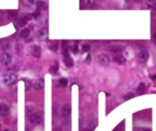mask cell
I'll return each mask as SVG.
<instances>
[{
	"instance_id": "cell-22",
	"label": "cell",
	"mask_w": 156,
	"mask_h": 131,
	"mask_svg": "<svg viewBox=\"0 0 156 131\" xmlns=\"http://www.w3.org/2000/svg\"><path fill=\"white\" fill-rule=\"evenodd\" d=\"M40 15H41V10H39L38 8H37V9H36V11L33 13L32 16H33L34 18H38V17L40 16Z\"/></svg>"
},
{
	"instance_id": "cell-19",
	"label": "cell",
	"mask_w": 156,
	"mask_h": 131,
	"mask_svg": "<svg viewBox=\"0 0 156 131\" xmlns=\"http://www.w3.org/2000/svg\"><path fill=\"white\" fill-rule=\"evenodd\" d=\"M49 49L52 50V51H57L58 50V44L57 41H51L49 46H48Z\"/></svg>"
},
{
	"instance_id": "cell-26",
	"label": "cell",
	"mask_w": 156,
	"mask_h": 131,
	"mask_svg": "<svg viewBox=\"0 0 156 131\" xmlns=\"http://www.w3.org/2000/svg\"><path fill=\"white\" fill-rule=\"evenodd\" d=\"M24 82H25V87H26V89H29V87H30V83L29 81H27V79H24Z\"/></svg>"
},
{
	"instance_id": "cell-28",
	"label": "cell",
	"mask_w": 156,
	"mask_h": 131,
	"mask_svg": "<svg viewBox=\"0 0 156 131\" xmlns=\"http://www.w3.org/2000/svg\"><path fill=\"white\" fill-rule=\"evenodd\" d=\"M37 1H38V0H28V2H29L30 4H37Z\"/></svg>"
},
{
	"instance_id": "cell-5",
	"label": "cell",
	"mask_w": 156,
	"mask_h": 131,
	"mask_svg": "<svg viewBox=\"0 0 156 131\" xmlns=\"http://www.w3.org/2000/svg\"><path fill=\"white\" fill-rule=\"evenodd\" d=\"M0 60H1V62H2V64H3V65H5V66H8V65H10V64H11V62H12V56H11L9 53L5 52V53H3V54L1 55V57H0Z\"/></svg>"
},
{
	"instance_id": "cell-20",
	"label": "cell",
	"mask_w": 156,
	"mask_h": 131,
	"mask_svg": "<svg viewBox=\"0 0 156 131\" xmlns=\"http://www.w3.org/2000/svg\"><path fill=\"white\" fill-rule=\"evenodd\" d=\"M8 14H9V17H10L11 19L16 18V17L17 16V11H16V10H10V11L8 12Z\"/></svg>"
},
{
	"instance_id": "cell-31",
	"label": "cell",
	"mask_w": 156,
	"mask_h": 131,
	"mask_svg": "<svg viewBox=\"0 0 156 131\" xmlns=\"http://www.w3.org/2000/svg\"><path fill=\"white\" fill-rule=\"evenodd\" d=\"M143 131H152L151 129H143Z\"/></svg>"
},
{
	"instance_id": "cell-33",
	"label": "cell",
	"mask_w": 156,
	"mask_h": 131,
	"mask_svg": "<svg viewBox=\"0 0 156 131\" xmlns=\"http://www.w3.org/2000/svg\"><path fill=\"white\" fill-rule=\"evenodd\" d=\"M155 45H156V42H155Z\"/></svg>"
},
{
	"instance_id": "cell-9",
	"label": "cell",
	"mask_w": 156,
	"mask_h": 131,
	"mask_svg": "<svg viewBox=\"0 0 156 131\" xmlns=\"http://www.w3.org/2000/svg\"><path fill=\"white\" fill-rule=\"evenodd\" d=\"M61 113H62V116L63 117H69L71 113V106L69 104H66L62 107V109H61Z\"/></svg>"
},
{
	"instance_id": "cell-10",
	"label": "cell",
	"mask_w": 156,
	"mask_h": 131,
	"mask_svg": "<svg viewBox=\"0 0 156 131\" xmlns=\"http://www.w3.org/2000/svg\"><path fill=\"white\" fill-rule=\"evenodd\" d=\"M31 53L33 57H35L36 58H39L41 57V48L38 46H33L31 48Z\"/></svg>"
},
{
	"instance_id": "cell-24",
	"label": "cell",
	"mask_w": 156,
	"mask_h": 131,
	"mask_svg": "<svg viewBox=\"0 0 156 131\" xmlns=\"http://www.w3.org/2000/svg\"><path fill=\"white\" fill-rule=\"evenodd\" d=\"M134 97V94L133 93H127L124 97H123V99L124 100H129V99H131V98H133Z\"/></svg>"
},
{
	"instance_id": "cell-29",
	"label": "cell",
	"mask_w": 156,
	"mask_h": 131,
	"mask_svg": "<svg viewBox=\"0 0 156 131\" xmlns=\"http://www.w3.org/2000/svg\"><path fill=\"white\" fill-rule=\"evenodd\" d=\"M151 78H152V80H156V75L151 76Z\"/></svg>"
},
{
	"instance_id": "cell-32",
	"label": "cell",
	"mask_w": 156,
	"mask_h": 131,
	"mask_svg": "<svg viewBox=\"0 0 156 131\" xmlns=\"http://www.w3.org/2000/svg\"><path fill=\"white\" fill-rule=\"evenodd\" d=\"M149 1H154V0H149Z\"/></svg>"
},
{
	"instance_id": "cell-21",
	"label": "cell",
	"mask_w": 156,
	"mask_h": 131,
	"mask_svg": "<svg viewBox=\"0 0 156 131\" xmlns=\"http://www.w3.org/2000/svg\"><path fill=\"white\" fill-rule=\"evenodd\" d=\"M58 82H59V85H60L61 87H63V88L67 87V85H68V79H67V78H60Z\"/></svg>"
},
{
	"instance_id": "cell-17",
	"label": "cell",
	"mask_w": 156,
	"mask_h": 131,
	"mask_svg": "<svg viewBox=\"0 0 156 131\" xmlns=\"http://www.w3.org/2000/svg\"><path fill=\"white\" fill-rule=\"evenodd\" d=\"M29 35H30V29L29 28H25L20 32V36L22 38H25V39L27 38L29 36Z\"/></svg>"
},
{
	"instance_id": "cell-7",
	"label": "cell",
	"mask_w": 156,
	"mask_h": 131,
	"mask_svg": "<svg viewBox=\"0 0 156 131\" xmlns=\"http://www.w3.org/2000/svg\"><path fill=\"white\" fill-rule=\"evenodd\" d=\"M38 38L41 41H46L48 38V30L47 28H42L38 32Z\"/></svg>"
},
{
	"instance_id": "cell-8",
	"label": "cell",
	"mask_w": 156,
	"mask_h": 131,
	"mask_svg": "<svg viewBox=\"0 0 156 131\" xmlns=\"http://www.w3.org/2000/svg\"><path fill=\"white\" fill-rule=\"evenodd\" d=\"M138 58L142 63H145L147 62V60L149 59V53L146 50H143L139 53L138 55Z\"/></svg>"
},
{
	"instance_id": "cell-13",
	"label": "cell",
	"mask_w": 156,
	"mask_h": 131,
	"mask_svg": "<svg viewBox=\"0 0 156 131\" xmlns=\"http://www.w3.org/2000/svg\"><path fill=\"white\" fill-rule=\"evenodd\" d=\"M113 61H114L115 63L119 64V65H122V64L125 63L126 59H125L124 57H122V55H116V56L113 57Z\"/></svg>"
},
{
	"instance_id": "cell-16",
	"label": "cell",
	"mask_w": 156,
	"mask_h": 131,
	"mask_svg": "<svg viewBox=\"0 0 156 131\" xmlns=\"http://www.w3.org/2000/svg\"><path fill=\"white\" fill-rule=\"evenodd\" d=\"M146 91V86L144 85V83H141L139 85V87L137 88V94L138 95H143L144 94Z\"/></svg>"
},
{
	"instance_id": "cell-6",
	"label": "cell",
	"mask_w": 156,
	"mask_h": 131,
	"mask_svg": "<svg viewBox=\"0 0 156 131\" xmlns=\"http://www.w3.org/2000/svg\"><path fill=\"white\" fill-rule=\"evenodd\" d=\"M9 114V107L5 103H0V117L4 118L8 116Z\"/></svg>"
},
{
	"instance_id": "cell-4",
	"label": "cell",
	"mask_w": 156,
	"mask_h": 131,
	"mask_svg": "<svg viewBox=\"0 0 156 131\" xmlns=\"http://www.w3.org/2000/svg\"><path fill=\"white\" fill-rule=\"evenodd\" d=\"M97 60H98V63L101 66H103V67H107L110 64V57L106 54H100L98 56Z\"/></svg>"
},
{
	"instance_id": "cell-25",
	"label": "cell",
	"mask_w": 156,
	"mask_h": 131,
	"mask_svg": "<svg viewBox=\"0 0 156 131\" xmlns=\"http://www.w3.org/2000/svg\"><path fill=\"white\" fill-rule=\"evenodd\" d=\"M72 51H73L74 54H78V53H79V47H78V45H74V46H73Z\"/></svg>"
},
{
	"instance_id": "cell-30",
	"label": "cell",
	"mask_w": 156,
	"mask_h": 131,
	"mask_svg": "<svg viewBox=\"0 0 156 131\" xmlns=\"http://www.w3.org/2000/svg\"><path fill=\"white\" fill-rule=\"evenodd\" d=\"M84 131H92V129H86Z\"/></svg>"
},
{
	"instance_id": "cell-11",
	"label": "cell",
	"mask_w": 156,
	"mask_h": 131,
	"mask_svg": "<svg viewBox=\"0 0 156 131\" xmlns=\"http://www.w3.org/2000/svg\"><path fill=\"white\" fill-rule=\"evenodd\" d=\"M45 86V82H44V78H39L37 79L35 83H34V88L36 90H41L43 89Z\"/></svg>"
},
{
	"instance_id": "cell-18",
	"label": "cell",
	"mask_w": 156,
	"mask_h": 131,
	"mask_svg": "<svg viewBox=\"0 0 156 131\" xmlns=\"http://www.w3.org/2000/svg\"><path fill=\"white\" fill-rule=\"evenodd\" d=\"M112 52H122L124 47L122 46H112V47L109 48Z\"/></svg>"
},
{
	"instance_id": "cell-15",
	"label": "cell",
	"mask_w": 156,
	"mask_h": 131,
	"mask_svg": "<svg viewBox=\"0 0 156 131\" xmlns=\"http://www.w3.org/2000/svg\"><path fill=\"white\" fill-rule=\"evenodd\" d=\"M37 8H38L39 10H46V9L48 8V5H47V3H46L45 1H43V0H39V1H37Z\"/></svg>"
},
{
	"instance_id": "cell-3",
	"label": "cell",
	"mask_w": 156,
	"mask_h": 131,
	"mask_svg": "<svg viewBox=\"0 0 156 131\" xmlns=\"http://www.w3.org/2000/svg\"><path fill=\"white\" fill-rule=\"evenodd\" d=\"M63 61L68 67H72L74 65L73 59L70 57V55L69 54L68 49H63Z\"/></svg>"
},
{
	"instance_id": "cell-1",
	"label": "cell",
	"mask_w": 156,
	"mask_h": 131,
	"mask_svg": "<svg viewBox=\"0 0 156 131\" xmlns=\"http://www.w3.org/2000/svg\"><path fill=\"white\" fill-rule=\"evenodd\" d=\"M3 82H4L5 85L9 86V87L14 86L17 82V76L16 74H14V73H12V74H6L3 78Z\"/></svg>"
},
{
	"instance_id": "cell-12",
	"label": "cell",
	"mask_w": 156,
	"mask_h": 131,
	"mask_svg": "<svg viewBox=\"0 0 156 131\" xmlns=\"http://www.w3.org/2000/svg\"><path fill=\"white\" fill-rule=\"evenodd\" d=\"M31 17H32V16H21V17L18 19V25H19L20 26H23L27 25V22L30 20Z\"/></svg>"
},
{
	"instance_id": "cell-23",
	"label": "cell",
	"mask_w": 156,
	"mask_h": 131,
	"mask_svg": "<svg viewBox=\"0 0 156 131\" xmlns=\"http://www.w3.org/2000/svg\"><path fill=\"white\" fill-rule=\"evenodd\" d=\"M90 50V45H88V44H84V45L82 46V52H84V53H88Z\"/></svg>"
},
{
	"instance_id": "cell-14",
	"label": "cell",
	"mask_w": 156,
	"mask_h": 131,
	"mask_svg": "<svg viewBox=\"0 0 156 131\" xmlns=\"http://www.w3.org/2000/svg\"><path fill=\"white\" fill-rule=\"evenodd\" d=\"M49 70H50V72H51L52 74H54V75L57 74L58 71V63L57 61H53L52 64L50 65Z\"/></svg>"
},
{
	"instance_id": "cell-2",
	"label": "cell",
	"mask_w": 156,
	"mask_h": 131,
	"mask_svg": "<svg viewBox=\"0 0 156 131\" xmlns=\"http://www.w3.org/2000/svg\"><path fill=\"white\" fill-rule=\"evenodd\" d=\"M28 120H29V122H30L32 125L37 126V125H38V124L41 123L42 118H41V115H40L38 112H33V113H31V114L29 115Z\"/></svg>"
},
{
	"instance_id": "cell-27",
	"label": "cell",
	"mask_w": 156,
	"mask_h": 131,
	"mask_svg": "<svg viewBox=\"0 0 156 131\" xmlns=\"http://www.w3.org/2000/svg\"><path fill=\"white\" fill-rule=\"evenodd\" d=\"M90 61H91V59H90V55L88 54V56H87V57H86V62H87V63H90Z\"/></svg>"
}]
</instances>
